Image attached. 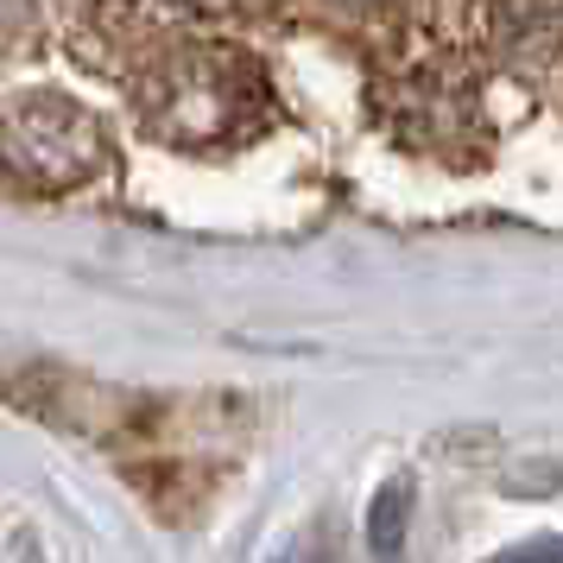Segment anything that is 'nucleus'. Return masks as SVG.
Masks as SVG:
<instances>
[{"mask_svg":"<svg viewBox=\"0 0 563 563\" xmlns=\"http://www.w3.org/2000/svg\"><path fill=\"white\" fill-rule=\"evenodd\" d=\"M146 128L165 146H234L266 121V70L234 45H184L146 77Z\"/></svg>","mask_w":563,"mask_h":563,"instance_id":"nucleus-1","label":"nucleus"},{"mask_svg":"<svg viewBox=\"0 0 563 563\" xmlns=\"http://www.w3.org/2000/svg\"><path fill=\"white\" fill-rule=\"evenodd\" d=\"M7 165L20 184L70 190L102 165V128L64 96H20L7 108Z\"/></svg>","mask_w":563,"mask_h":563,"instance_id":"nucleus-2","label":"nucleus"},{"mask_svg":"<svg viewBox=\"0 0 563 563\" xmlns=\"http://www.w3.org/2000/svg\"><path fill=\"white\" fill-rule=\"evenodd\" d=\"M386 102H393V128H399L406 146L456 158V146L482 140V102H475V82L462 70H443V64L411 70L399 82V96H386Z\"/></svg>","mask_w":563,"mask_h":563,"instance_id":"nucleus-3","label":"nucleus"},{"mask_svg":"<svg viewBox=\"0 0 563 563\" xmlns=\"http://www.w3.org/2000/svg\"><path fill=\"white\" fill-rule=\"evenodd\" d=\"M406 519H411V487L406 482H386L367 507V551L374 563H399L406 551Z\"/></svg>","mask_w":563,"mask_h":563,"instance_id":"nucleus-4","label":"nucleus"},{"mask_svg":"<svg viewBox=\"0 0 563 563\" xmlns=\"http://www.w3.org/2000/svg\"><path fill=\"white\" fill-rule=\"evenodd\" d=\"M494 563H563V538H532V544H519V551H507Z\"/></svg>","mask_w":563,"mask_h":563,"instance_id":"nucleus-5","label":"nucleus"},{"mask_svg":"<svg viewBox=\"0 0 563 563\" xmlns=\"http://www.w3.org/2000/svg\"><path fill=\"white\" fill-rule=\"evenodd\" d=\"M153 7H209V0H153Z\"/></svg>","mask_w":563,"mask_h":563,"instance_id":"nucleus-6","label":"nucleus"}]
</instances>
